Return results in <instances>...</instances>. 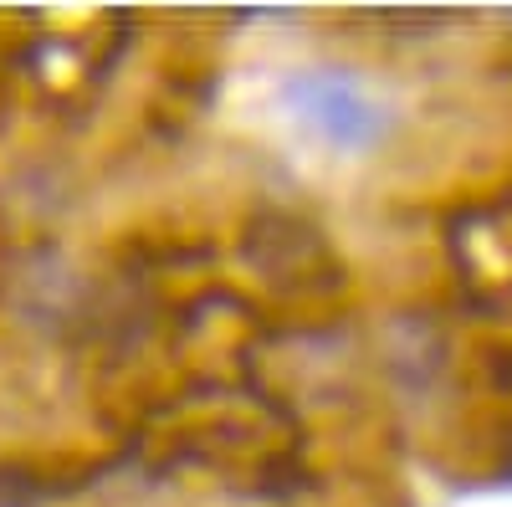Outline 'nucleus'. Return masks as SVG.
<instances>
[{
	"label": "nucleus",
	"mask_w": 512,
	"mask_h": 507,
	"mask_svg": "<svg viewBox=\"0 0 512 507\" xmlns=\"http://www.w3.org/2000/svg\"><path fill=\"white\" fill-rule=\"evenodd\" d=\"M282 108L338 154H369L390 134V113L344 67H308L282 82Z\"/></svg>",
	"instance_id": "1"
}]
</instances>
